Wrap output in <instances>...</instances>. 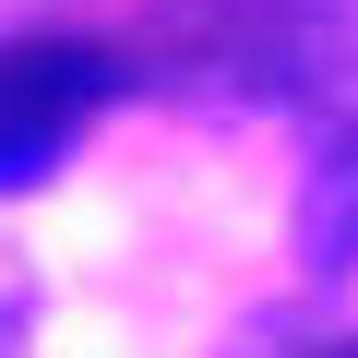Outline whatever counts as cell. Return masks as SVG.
Listing matches in <instances>:
<instances>
[{"label": "cell", "instance_id": "cell-5", "mask_svg": "<svg viewBox=\"0 0 358 358\" xmlns=\"http://www.w3.org/2000/svg\"><path fill=\"white\" fill-rule=\"evenodd\" d=\"M322 358H358V346H322Z\"/></svg>", "mask_w": 358, "mask_h": 358}, {"label": "cell", "instance_id": "cell-2", "mask_svg": "<svg viewBox=\"0 0 358 358\" xmlns=\"http://www.w3.org/2000/svg\"><path fill=\"white\" fill-rule=\"evenodd\" d=\"M120 84L131 60L96 36H0V192H36Z\"/></svg>", "mask_w": 358, "mask_h": 358}, {"label": "cell", "instance_id": "cell-4", "mask_svg": "<svg viewBox=\"0 0 358 358\" xmlns=\"http://www.w3.org/2000/svg\"><path fill=\"white\" fill-rule=\"evenodd\" d=\"M0 358H24V299H0Z\"/></svg>", "mask_w": 358, "mask_h": 358}, {"label": "cell", "instance_id": "cell-1", "mask_svg": "<svg viewBox=\"0 0 358 358\" xmlns=\"http://www.w3.org/2000/svg\"><path fill=\"white\" fill-rule=\"evenodd\" d=\"M143 84L203 108H346L358 0H143Z\"/></svg>", "mask_w": 358, "mask_h": 358}, {"label": "cell", "instance_id": "cell-3", "mask_svg": "<svg viewBox=\"0 0 358 358\" xmlns=\"http://www.w3.org/2000/svg\"><path fill=\"white\" fill-rule=\"evenodd\" d=\"M299 263L310 275H346L358 263V108L322 131V155L299 179Z\"/></svg>", "mask_w": 358, "mask_h": 358}]
</instances>
